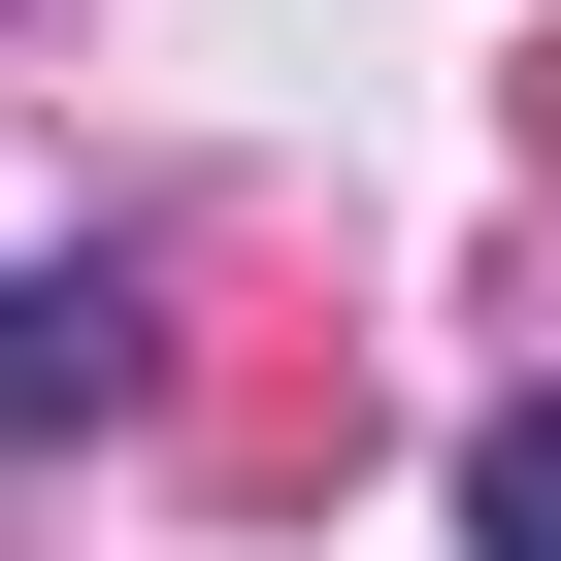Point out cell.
<instances>
[{"label": "cell", "mask_w": 561, "mask_h": 561, "mask_svg": "<svg viewBox=\"0 0 561 561\" xmlns=\"http://www.w3.org/2000/svg\"><path fill=\"white\" fill-rule=\"evenodd\" d=\"M133 397V298H100V264H0V430H100Z\"/></svg>", "instance_id": "6da1fadb"}, {"label": "cell", "mask_w": 561, "mask_h": 561, "mask_svg": "<svg viewBox=\"0 0 561 561\" xmlns=\"http://www.w3.org/2000/svg\"><path fill=\"white\" fill-rule=\"evenodd\" d=\"M462 528H495V561H561V397H495V430H462Z\"/></svg>", "instance_id": "7a4b0ae2"}]
</instances>
